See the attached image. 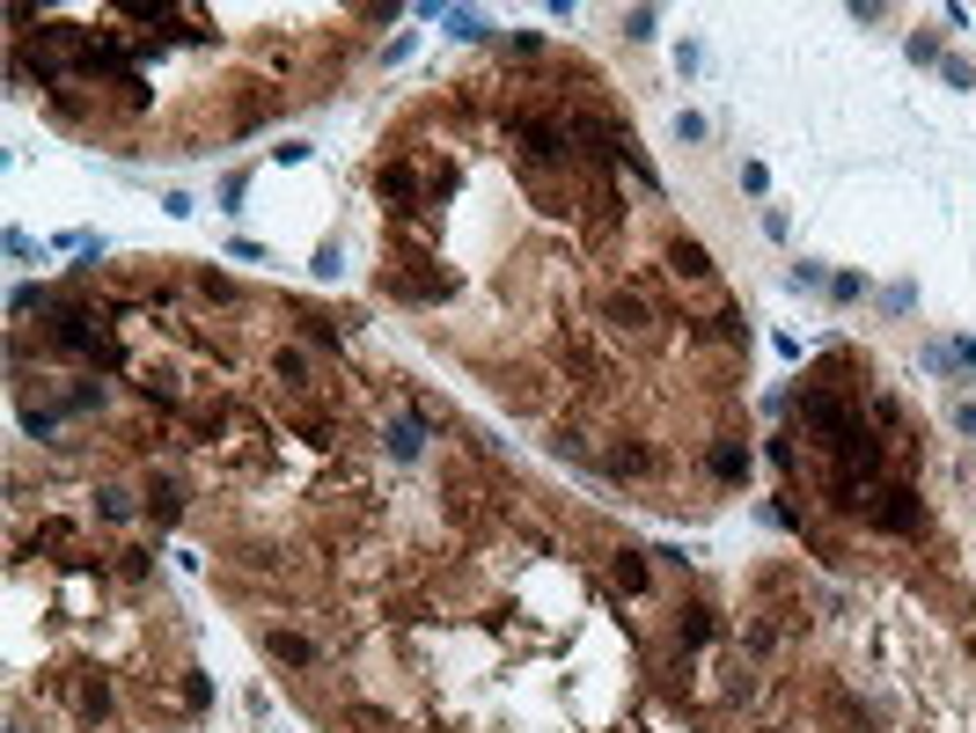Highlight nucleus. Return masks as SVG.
I'll use <instances>...</instances> for the list:
<instances>
[{
  "label": "nucleus",
  "mask_w": 976,
  "mask_h": 733,
  "mask_svg": "<svg viewBox=\"0 0 976 733\" xmlns=\"http://www.w3.org/2000/svg\"><path fill=\"white\" fill-rule=\"evenodd\" d=\"M720 638V624H712L705 602H691V609H675V646H712Z\"/></svg>",
  "instance_id": "0eeeda50"
},
{
  "label": "nucleus",
  "mask_w": 976,
  "mask_h": 733,
  "mask_svg": "<svg viewBox=\"0 0 976 733\" xmlns=\"http://www.w3.org/2000/svg\"><path fill=\"white\" fill-rule=\"evenodd\" d=\"M603 323H609V331H624V338H646L661 315H654V301H646L640 286H617V294L603 301Z\"/></svg>",
  "instance_id": "f03ea898"
},
{
  "label": "nucleus",
  "mask_w": 976,
  "mask_h": 733,
  "mask_svg": "<svg viewBox=\"0 0 976 733\" xmlns=\"http://www.w3.org/2000/svg\"><path fill=\"white\" fill-rule=\"evenodd\" d=\"M595 470H603V477H654L661 470V455L654 448H646V440H609V448H595Z\"/></svg>",
  "instance_id": "7ed1b4c3"
},
{
  "label": "nucleus",
  "mask_w": 976,
  "mask_h": 733,
  "mask_svg": "<svg viewBox=\"0 0 976 733\" xmlns=\"http://www.w3.org/2000/svg\"><path fill=\"white\" fill-rule=\"evenodd\" d=\"M705 470L720 477V485H742V477H749V448L734 433H720V440H712V455H705Z\"/></svg>",
  "instance_id": "423d86ee"
},
{
  "label": "nucleus",
  "mask_w": 976,
  "mask_h": 733,
  "mask_svg": "<svg viewBox=\"0 0 976 733\" xmlns=\"http://www.w3.org/2000/svg\"><path fill=\"white\" fill-rule=\"evenodd\" d=\"M374 192H382V206L411 213V206H419V192H427V184H419V169H411V162H382V176H374Z\"/></svg>",
  "instance_id": "39448f33"
},
{
  "label": "nucleus",
  "mask_w": 976,
  "mask_h": 733,
  "mask_svg": "<svg viewBox=\"0 0 976 733\" xmlns=\"http://www.w3.org/2000/svg\"><path fill=\"white\" fill-rule=\"evenodd\" d=\"M147 514H155V528H169L184 514V485H177V477H147Z\"/></svg>",
  "instance_id": "6e6552de"
},
{
  "label": "nucleus",
  "mask_w": 976,
  "mask_h": 733,
  "mask_svg": "<svg viewBox=\"0 0 976 733\" xmlns=\"http://www.w3.org/2000/svg\"><path fill=\"white\" fill-rule=\"evenodd\" d=\"M272 653H280V661H294V667L316 661V646H309V638H294V631H272Z\"/></svg>",
  "instance_id": "9b49d317"
},
{
  "label": "nucleus",
  "mask_w": 976,
  "mask_h": 733,
  "mask_svg": "<svg viewBox=\"0 0 976 733\" xmlns=\"http://www.w3.org/2000/svg\"><path fill=\"white\" fill-rule=\"evenodd\" d=\"M96 514H104V521H133V499H125L118 485H104L96 491Z\"/></svg>",
  "instance_id": "f8f14e48"
},
{
  "label": "nucleus",
  "mask_w": 976,
  "mask_h": 733,
  "mask_svg": "<svg viewBox=\"0 0 976 733\" xmlns=\"http://www.w3.org/2000/svg\"><path fill=\"white\" fill-rule=\"evenodd\" d=\"M74 712L96 726V719L110 712V682H104V675H81V690H74Z\"/></svg>",
  "instance_id": "1a4fd4ad"
},
{
  "label": "nucleus",
  "mask_w": 976,
  "mask_h": 733,
  "mask_svg": "<svg viewBox=\"0 0 976 733\" xmlns=\"http://www.w3.org/2000/svg\"><path fill=\"white\" fill-rule=\"evenodd\" d=\"M668 272H675V280H691L705 301H720V280H712V257H705V243H691V235H675V243H668Z\"/></svg>",
  "instance_id": "20e7f679"
},
{
  "label": "nucleus",
  "mask_w": 976,
  "mask_h": 733,
  "mask_svg": "<svg viewBox=\"0 0 976 733\" xmlns=\"http://www.w3.org/2000/svg\"><path fill=\"white\" fill-rule=\"evenodd\" d=\"M859 521H867V528H888V536H918V528H925V507H918V491H910V485H873Z\"/></svg>",
  "instance_id": "f257e3e1"
},
{
  "label": "nucleus",
  "mask_w": 976,
  "mask_h": 733,
  "mask_svg": "<svg viewBox=\"0 0 976 733\" xmlns=\"http://www.w3.org/2000/svg\"><path fill=\"white\" fill-rule=\"evenodd\" d=\"M609 573H617L624 594H646V550H617V565H609Z\"/></svg>",
  "instance_id": "9d476101"
},
{
  "label": "nucleus",
  "mask_w": 976,
  "mask_h": 733,
  "mask_svg": "<svg viewBox=\"0 0 976 733\" xmlns=\"http://www.w3.org/2000/svg\"><path fill=\"white\" fill-rule=\"evenodd\" d=\"M16 733H22V726H16Z\"/></svg>",
  "instance_id": "ddd939ff"
}]
</instances>
